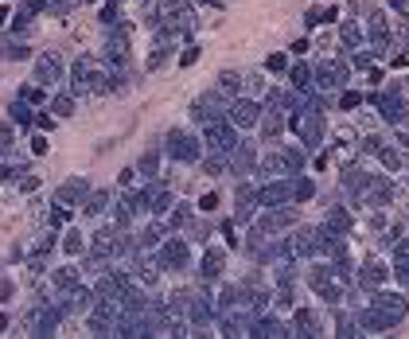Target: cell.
<instances>
[{
    "mask_svg": "<svg viewBox=\"0 0 409 339\" xmlns=\"http://www.w3.org/2000/svg\"><path fill=\"white\" fill-rule=\"evenodd\" d=\"M55 71H58V62H55V59H51V55H47V59H43V62H39V74H43L47 82H51V78H55Z\"/></svg>",
    "mask_w": 409,
    "mask_h": 339,
    "instance_id": "3957f363",
    "label": "cell"
},
{
    "mask_svg": "<svg viewBox=\"0 0 409 339\" xmlns=\"http://www.w3.org/2000/svg\"><path fill=\"white\" fill-rule=\"evenodd\" d=\"M366 285H378V281H382V265H366Z\"/></svg>",
    "mask_w": 409,
    "mask_h": 339,
    "instance_id": "277c9868",
    "label": "cell"
},
{
    "mask_svg": "<svg viewBox=\"0 0 409 339\" xmlns=\"http://www.w3.org/2000/svg\"><path fill=\"white\" fill-rule=\"evenodd\" d=\"M219 207V195H203V211H215Z\"/></svg>",
    "mask_w": 409,
    "mask_h": 339,
    "instance_id": "5b68a950",
    "label": "cell"
},
{
    "mask_svg": "<svg viewBox=\"0 0 409 339\" xmlns=\"http://www.w3.org/2000/svg\"><path fill=\"white\" fill-rule=\"evenodd\" d=\"M211 145L215 148H230V133H226V129H211Z\"/></svg>",
    "mask_w": 409,
    "mask_h": 339,
    "instance_id": "7a4b0ae2",
    "label": "cell"
},
{
    "mask_svg": "<svg viewBox=\"0 0 409 339\" xmlns=\"http://www.w3.org/2000/svg\"><path fill=\"white\" fill-rule=\"evenodd\" d=\"M4 20H8V8H0V28H4Z\"/></svg>",
    "mask_w": 409,
    "mask_h": 339,
    "instance_id": "52a82bcc",
    "label": "cell"
},
{
    "mask_svg": "<svg viewBox=\"0 0 409 339\" xmlns=\"http://www.w3.org/2000/svg\"><path fill=\"white\" fill-rule=\"evenodd\" d=\"M234 121H238V125H253V121H257V105L253 102H238L234 105Z\"/></svg>",
    "mask_w": 409,
    "mask_h": 339,
    "instance_id": "6da1fadb",
    "label": "cell"
},
{
    "mask_svg": "<svg viewBox=\"0 0 409 339\" xmlns=\"http://www.w3.org/2000/svg\"><path fill=\"white\" fill-rule=\"evenodd\" d=\"M8 141H12V133H8V129H0V148H8Z\"/></svg>",
    "mask_w": 409,
    "mask_h": 339,
    "instance_id": "8992f818",
    "label": "cell"
}]
</instances>
